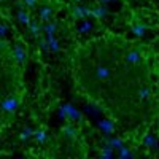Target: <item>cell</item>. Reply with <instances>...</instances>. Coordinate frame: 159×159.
<instances>
[{"instance_id":"1","label":"cell","mask_w":159,"mask_h":159,"mask_svg":"<svg viewBox=\"0 0 159 159\" xmlns=\"http://www.w3.org/2000/svg\"><path fill=\"white\" fill-rule=\"evenodd\" d=\"M88 45L76 59V80L83 91L113 115L140 111L150 96V73L140 52L115 38Z\"/></svg>"},{"instance_id":"2","label":"cell","mask_w":159,"mask_h":159,"mask_svg":"<svg viewBox=\"0 0 159 159\" xmlns=\"http://www.w3.org/2000/svg\"><path fill=\"white\" fill-rule=\"evenodd\" d=\"M22 99V69L15 49L0 40V129L16 113Z\"/></svg>"}]
</instances>
